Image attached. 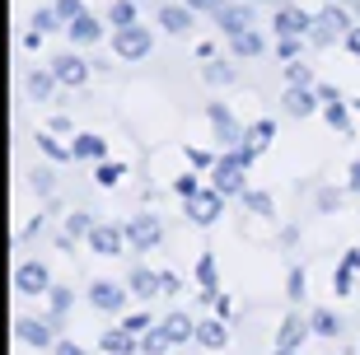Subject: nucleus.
Returning <instances> with one entry per match:
<instances>
[{
	"mask_svg": "<svg viewBox=\"0 0 360 355\" xmlns=\"http://www.w3.org/2000/svg\"><path fill=\"white\" fill-rule=\"evenodd\" d=\"M127 243H131V252H150L164 243V224L160 215H131L127 220Z\"/></svg>",
	"mask_w": 360,
	"mask_h": 355,
	"instance_id": "4",
	"label": "nucleus"
},
{
	"mask_svg": "<svg viewBox=\"0 0 360 355\" xmlns=\"http://www.w3.org/2000/svg\"><path fill=\"white\" fill-rule=\"evenodd\" d=\"M38 150H42L47 159H56V164H66V159H75V150H70V145H61L56 136H47V131L38 136Z\"/></svg>",
	"mask_w": 360,
	"mask_h": 355,
	"instance_id": "30",
	"label": "nucleus"
},
{
	"mask_svg": "<svg viewBox=\"0 0 360 355\" xmlns=\"http://www.w3.org/2000/svg\"><path fill=\"white\" fill-rule=\"evenodd\" d=\"M122 173H127V164H108V159H103V164L94 169V183H98V187H117Z\"/></svg>",
	"mask_w": 360,
	"mask_h": 355,
	"instance_id": "34",
	"label": "nucleus"
},
{
	"mask_svg": "<svg viewBox=\"0 0 360 355\" xmlns=\"http://www.w3.org/2000/svg\"><path fill=\"white\" fill-rule=\"evenodd\" d=\"M89 248L98 252V257H122V252L131 248L127 243V224H108V220H98L89 229Z\"/></svg>",
	"mask_w": 360,
	"mask_h": 355,
	"instance_id": "5",
	"label": "nucleus"
},
{
	"mask_svg": "<svg viewBox=\"0 0 360 355\" xmlns=\"http://www.w3.org/2000/svg\"><path fill=\"white\" fill-rule=\"evenodd\" d=\"M98 346H103V355H112V351H117V355H131V351H141V342H136V337H131L127 328H108L103 337H98Z\"/></svg>",
	"mask_w": 360,
	"mask_h": 355,
	"instance_id": "23",
	"label": "nucleus"
},
{
	"mask_svg": "<svg viewBox=\"0 0 360 355\" xmlns=\"http://www.w3.org/2000/svg\"><path fill=\"white\" fill-rule=\"evenodd\" d=\"M356 276H360V271H351V266L342 262V266L333 271V290H337V295H351V280H356Z\"/></svg>",
	"mask_w": 360,
	"mask_h": 355,
	"instance_id": "40",
	"label": "nucleus"
},
{
	"mask_svg": "<svg viewBox=\"0 0 360 355\" xmlns=\"http://www.w3.org/2000/svg\"><path fill=\"white\" fill-rule=\"evenodd\" d=\"M309 276H304V266H290V276H285V295H290V304H300L309 295Z\"/></svg>",
	"mask_w": 360,
	"mask_h": 355,
	"instance_id": "35",
	"label": "nucleus"
},
{
	"mask_svg": "<svg viewBox=\"0 0 360 355\" xmlns=\"http://www.w3.org/2000/svg\"><path fill=\"white\" fill-rule=\"evenodd\" d=\"M122 328L131 332V337H146V332L155 328V323H150V314H131V318H122Z\"/></svg>",
	"mask_w": 360,
	"mask_h": 355,
	"instance_id": "41",
	"label": "nucleus"
},
{
	"mask_svg": "<svg viewBox=\"0 0 360 355\" xmlns=\"http://www.w3.org/2000/svg\"><path fill=\"white\" fill-rule=\"evenodd\" d=\"M127 290H131L136 299H155V295H164V280H160V271H150V266H136L131 280H127Z\"/></svg>",
	"mask_w": 360,
	"mask_h": 355,
	"instance_id": "18",
	"label": "nucleus"
},
{
	"mask_svg": "<svg viewBox=\"0 0 360 355\" xmlns=\"http://www.w3.org/2000/svg\"><path fill=\"white\" fill-rule=\"evenodd\" d=\"M56 323L52 318H14V337L24 346H38V351H52L56 346Z\"/></svg>",
	"mask_w": 360,
	"mask_h": 355,
	"instance_id": "8",
	"label": "nucleus"
},
{
	"mask_svg": "<svg viewBox=\"0 0 360 355\" xmlns=\"http://www.w3.org/2000/svg\"><path fill=\"white\" fill-rule=\"evenodd\" d=\"M183 5H192V10H206V14H215L225 0H183Z\"/></svg>",
	"mask_w": 360,
	"mask_h": 355,
	"instance_id": "50",
	"label": "nucleus"
},
{
	"mask_svg": "<svg viewBox=\"0 0 360 355\" xmlns=\"http://www.w3.org/2000/svg\"><path fill=\"white\" fill-rule=\"evenodd\" d=\"M229 52H234V56H262V52H267V38H262L257 28H243V33L229 38Z\"/></svg>",
	"mask_w": 360,
	"mask_h": 355,
	"instance_id": "24",
	"label": "nucleus"
},
{
	"mask_svg": "<svg viewBox=\"0 0 360 355\" xmlns=\"http://www.w3.org/2000/svg\"><path fill=\"white\" fill-rule=\"evenodd\" d=\"M112 355H117V351H112Z\"/></svg>",
	"mask_w": 360,
	"mask_h": 355,
	"instance_id": "58",
	"label": "nucleus"
},
{
	"mask_svg": "<svg viewBox=\"0 0 360 355\" xmlns=\"http://www.w3.org/2000/svg\"><path fill=\"white\" fill-rule=\"evenodd\" d=\"M243 206H248V211H253V215H271V211H276V206H271V197H267V192H253V187L243 192Z\"/></svg>",
	"mask_w": 360,
	"mask_h": 355,
	"instance_id": "36",
	"label": "nucleus"
},
{
	"mask_svg": "<svg viewBox=\"0 0 360 355\" xmlns=\"http://www.w3.org/2000/svg\"><path fill=\"white\" fill-rule=\"evenodd\" d=\"M160 328H164V337H169L174 346L197 342V318H192V314H169V318L160 323Z\"/></svg>",
	"mask_w": 360,
	"mask_h": 355,
	"instance_id": "17",
	"label": "nucleus"
},
{
	"mask_svg": "<svg viewBox=\"0 0 360 355\" xmlns=\"http://www.w3.org/2000/svg\"><path fill=\"white\" fill-rule=\"evenodd\" d=\"M342 42H347V52H356V56H360V24L351 28V33H347V38H342Z\"/></svg>",
	"mask_w": 360,
	"mask_h": 355,
	"instance_id": "51",
	"label": "nucleus"
},
{
	"mask_svg": "<svg viewBox=\"0 0 360 355\" xmlns=\"http://www.w3.org/2000/svg\"><path fill=\"white\" fill-rule=\"evenodd\" d=\"M276 355H304V351H281V346H276Z\"/></svg>",
	"mask_w": 360,
	"mask_h": 355,
	"instance_id": "56",
	"label": "nucleus"
},
{
	"mask_svg": "<svg viewBox=\"0 0 360 355\" xmlns=\"http://www.w3.org/2000/svg\"><path fill=\"white\" fill-rule=\"evenodd\" d=\"M323 117H328V127H337L342 136H351V117H347V103H342V98L323 103Z\"/></svg>",
	"mask_w": 360,
	"mask_h": 355,
	"instance_id": "29",
	"label": "nucleus"
},
{
	"mask_svg": "<svg viewBox=\"0 0 360 355\" xmlns=\"http://www.w3.org/2000/svg\"><path fill=\"white\" fill-rule=\"evenodd\" d=\"M127 295H131V290L112 285V280H94V285H89V304L98 309V314H112V318L127 309Z\"/></svg>",
	"mask_w": 360,
	"mask_h": 355,
	"instance_id": "12",
	"label": "nucleus"
},
{
	"mask_svg": "<svg viewBox=\"0 0 360 355\" xmlns=\"http://www.w3.org/2000/svg\"><path fill=\"white\" fill-rule=\"evenodd\" d=\"M89 61H84V56H75V52H66V56H56L52 61V75L61 79V84H70V89H80L84 79H89Z\"/></svg>",
	"mask_w": 360,
	"mask_h": 355,
	"instance_id": "14",
	"label": "nucleus"
},
{
	"mask_svg": "<svg viewBox=\"0 0 360 355\" xmlns=\"http://www.w3.org/2000/svg\"><path fill=\"white\" fill-rule=\"evenodd\" d=\"M215 314H220V318H229V314H234V304H229V295H215Z\"/></svg>",
	"mask_w": 360,
	"mask_h": 355,
	"instance_id": "52",
	"label": "nucleus"
},
{
	"mask_svg": "<svg viewBox=\"0 0 360 355\" xmlns=\"http://www.w3.org/2000/svg\"><path fill=\"white\" fill-rule=\"evenodd\" d=\"M169 337H164V328H150L146 337H141V355H169Z\"/></svg>",
	"mask_w": 360,
	"mask_h": 355,
	"instance_id": "32",
	"label": "nucleus"
},
{
	"mask_svg": "<svg viewBox=\"0 0 360 355\" xmlns=\"http://www.w3.org/2000/svg\"><path fill=\"white\" fill-rule=\"evenodd\" d=\"M347 10H351V14H356V19H360V0H347Z\"/></svg>",
	"mask_w": 360,
	"mask_h": 355,
	"instance_id": "55",
	"label": "nucleus"
},
{
	"mask_svg": "<svg viewBox=\"0 0 360 355\" xmlns=\"http://www.w3.org/2000/svg\"><path fill=\"white\" fill-rule=\"evenodd\" d=\"M70 304H75V295H70L66 285H52V290H47V318H52V323H61V318L70 314Z\"/></svg>",
	"mask_w": 360,
	"mask_h": 355,
	"instance_id": "27",
	"label": "nucleus"
},
{
	"mask_svg": "<svg viewBox=\"0 0 360 355\" xmlns=\"http://www.w3.org/2000/svg\"><path fill=\"white\" fill-rule=\"evenodd\" d=\"M351 28H356V14L347 10V5H328L323 14H314V33H309V42L314 47H328V42H337V38H347Z\"/></svg>",
	"mask_w": 360,
	"mask_h": 355,
	"instance_id": "2",
	"label": "nucleus"
},
{
	"mask_svg": "<svg viewBox=\"0 0 360 355\" xmlns=\"http://www.w3.org/2000/svg\"><path fill=\"white\" fill-rule=\"evenodd\" d=\"M201 75H206V84H234V66H225V61H211Z\"/></svg>",
	"mask_w": 360,
	"mask_h": 355,
	"instance_id": "37",
	"label": "nucleus"
},
{
	"mask_svg": "<svg viewBox=\"0 0 360 355\" xmlns=\"http://www.w3.org/2000/svg\"><path fill=\"white\" fill-rule=\"evenodd\" d=\"M24 84H28V93H33V98H38V103H42V98L52 93V84H61V79H56L52 70H33V75H28Z\"/></svg>",
	"mask_w": 360,
	"mask_h": 355,
	"instance_id": "28",
	"label": "nucleus"
},
{
	"mask_svg": "<svg viewBox=\"0 0 360 355\" xmlns=\"http://www.w3.org/2000/svg\"><path fill=\"white\" fill-rule=\"evenodd\" d=\"M197 346L201 351H225L229 346V318H206V323H197Z\"/></svg>",
	"mask_w": 360,
	"mask_h": 355,
	"instance_id": "15",
	"label": "nucleus"
},
{
	"mask_svg": "<svg viewBox=\"0 0 360 355\" xmlns=\"http://www.w3.org/2000/svg\"><path fill=\"white\" fill-rule=\"evenodd\" d=\"M351 187H356V192H360V159H356V164H351Z\"/></svg>",
	"mask_w": 360,
	"mask_h": 355,
	"instance_id": "54",
	"label": "nucleus"
},
{
	"mask_svg": "<svg viewBox=\"0 0 360 355\" xmlns=\"http://www.w3.org/2000/svg\"><path fill=\"white\" fill-rule=\"evenodd\" d=\"M356 108H360V98H356Z\"/></svg>",
	"mask_w": 360,
	"mask_h": 355,
	"instance_id": "57",
	"label": "nucleus"
},
{
	"mask_svg": "<svg viewBox=\"0 0 360 355\" xmlns=\"http://www.w3.org/2000/svg\"><path fill=\"white\" fill-rule=\"evenodd\" d=\"M215 24H220L225 38H234V33H243V28H253V10L239 5V0H225V5L215 10Z\"/></svg>",
	"mask_w": 360,
	"mask_h": 355,
	"instance_id": "13",
	"label": "nucleus"
},
{
	"mask_svg": "<svg viewBox=\"0 0 360 355\" xmlns=\"http://www.w3.org/2000/svg\"><path fill=\"white\" fill-rule=\"evenodd\" d=\"M309 337H314V328H309V318H300V309H290V314L281 318V328H276V346L281 351H304Z\"/></svg>",
	"mask_w": 360,
	"mask_h": 355,
	"instance_id": "10",
	"label": "nucleus"
},
{
	"mask_svg": "<svg viewBox=\"0 0 360 355\" xmlns=\"http://www.w3.org/2000/svg\"><path fill=\"white\" fill-rule=\"evenodd\" d=\"M160 28L164 33H187L192 28V5H160Z\"/></svg>",
	"mask_w": 360,
	"mask_h": 355,
	"instance_id": "21",
	"label": "nucleus"
},
{
	"mask_svg": "<svg viewBox=\"0 0 360 355\" xmlns=\"http://www.w3.org/2000/svg\"><path fill=\"white\" fill-rule=\"evenodd\" d=\"M300 42H304V38H281L276 56H281V61H295V56H300Z\"/></svg>",
	"mask_w": 360,
	"mask_h": 355,
	"instance_id": "43",
	"label": "nucleus"
},
{
	"mask_svg": "<svg viewBox=\"0 0 360 355\" xmlns=\"http://www.w3.org/2000/svg\"><path fill=\"white\" fill-rule=\"evenodd\" d=\"M56 24H66V19H61V10H56V5H52V10H38V14H33V28H38V33H52Z\"/></svg>",
	"mask_w": 360,
	"mask_h": 355,
	"instance_id": "38",
	"label": "nucleus"
},
{
	"mask_svg": "<svg viewBox=\"0 0 360 355\" xmlns=\"http://www.w3.org/2000/svg\"><path fill=\"white\" fill-rule=\"evenodd\" d=\"M94 224H98V220H89V211H70V215H66V234H70V238H89Z\"/></svg>",
	"mask_w": 360,
	"mask_h": 355,
	"instance_id": "33",
	"label": "nucleus"
},
{
	"mask_svg": "<svg viewBox=\"0 0 360 355\" xmlns=\"http://www.w3.org/2000/svg\"><path fill=\"white\" fill-rule=\"evenodd\" d=\"M333 206H342V192H333V187H323V192H319V211H333Z\"/></svg>",
	"mask_w": 360,
	"mask_h": 355,
	"instance_id": "47",
	"label": "nucleus"
},
{
	"mask_svg": "<svg viewBox=\"0 0 360 355\" xmlns=\"http://www.w3.org/2000/svg\"><path fill=\"white\" fill-rule=\"evenodd\" d=\"M309 328H314V337H323V342H337V337H342V318H337L333 309H314V314H309Z\"/></svg>",
	"mask_w": 360,
	"mask_h": 355,
	"instance_id": "22",
	"label": "nucleus"
},
{
	"mask_svg": "<svg viewBox=\"0 0 360 355\" xmlns=\"http://www.w3.org/2000/svg\"><path fill=\"white\" fill-rule=\"evenodd\" d=\"M66 38H70V42H80V47H89V42L103 38V28H98V19L80 14V19H70V24H66Z\"/></svg>",
	"mask_w": 360,
	"mask_h": 355,
	"instance_id": "25",
	"label": "nucleus"
},
{
	"mask_svg": "<svg viewBox=\"0 0 360 355\" xmlns=\"http://www.w3.org/2000/svg\"><path fill=\"white\" fill-rule=\"evenodd\" d=\"M342 262H347V266H351V271H360V248H351V252H347V257H342Z\"/></svg>",
	"mask_w": 360,
	"mask_h": 355,
	"instance_id": "53",
	"label": "nucleus"
},
{
	"mask_svg": "<svg viewBox=\"0 0 360 355\" xmlns=\"http://www.w3.org/2000/svg\"><path fill=\"white\" fill-rule=\"evenodd\" d=\"M271 136H276V122L271 117H262V122H253V127H248V131H243V150H248V155H262V150H267L271 145Z\"/></svg>",
	"mask_w": 360,
	"mask_h": 355,
	"instance_id": "19",
	"label": "nucleus"
},
{
	"mask_svg": "<svg viewBox=\"0 0 360 355\" xmlns=\"http://www.w3.org/2000/svg\"><path fill=\"white\" fill-rule=\"evenodd\" d=\"M52 355H84V346H80V342H56Z\"/></svg>",
	"mask_w": 360,
	"mask_h": 355,
	"instance_id": "49",
	"label": "nucleus"
},
{
	"mask_svg": "<svg viewBox=\"0 0 360 355\" xmlns=\"http://www.w3.org/2000/svg\"><path fill=\"white\" fill-rule=\"evenodd\" d=\"M248 164H253V155H248L243 145L225 150V155L215 159V169H211V187H215V192H225V197H243V192H248V183H243Z\"/></svg>",
	"mask_w": 360,
	"mask_h": 355,
	"instance_id": "1",
	"label": "nucleus"
},
{
	"mask_svg": "<svg viewBox=\"0 0 360 355\" xmlns=\"http://www.w3.org/2000/svg\"><path fill=\"white\" fill-rule=\"evenodd\" d=\"M187 164H192V169H215V159L206 155V150H187Z\"/></svg>",
	"mask_w": 360,
	"mask_h": 355,
	"instance_id": "46",
	"label": "nucleus"
},
{
	"mask_svg": "<svg viewBox=\"0 0 360 355\" xmlns=\"http://www.w3.org/2000/svg\"><path fill=\"white\" fill-rule=\"evenodd\" d=\"M160 280H164V295H183V276L178 271H160Z\"/></svg>",
	"mask_w": 360,
	"mask_h": 355,
	"instance_id": "45",
	"label": "nucleus"
},
{
	"mask_svg": "<svg viewBox=\"0 0 360 355\" xmlns=\"http://www.w3.org/2000/svg\"><path fill=\"white\" fill-rule=\"evenodd\" d=\"M197 280H201V299L215 304V295H220V276H215V257H211V252H201V262H197Z\"/></svg>",
	"mask_w": 360,
	"mask_h": 355,
	"instance_id": "26",
	"label": "nucleus"
},
{
	"mask_svg": "<svg viewBox=\"0 0 360 355\" xmlns=\"http://www.w3.org/2000/svg\"><path fill=\"white\" fill-rule=\"evenodd\" d=\"M56 10H61V19L70 24V19H80V14H84V0H56Z\"/></svg>",
	"mask_w": 360,
	"mask_h": 355,
	"instance_id": "44",
	"label": "nucleus"
},
{
	"mask_svg": "<svg viewBox=\"0 0 360 355\" xmlns=\"http://www.w3.org/2000/svg\"><path fill=\"white\" fill-rule=\"evenodd\" d=\"M33 187H38L42 197H47V192H52V173H47V169H38V173H33Z\"/></svg>",
	"mask_w": 360,
	"mask_h": 355,
	"instance_id": "48",
	"label": "nucleus"
},
{
	"mask_svg": "<svg viewBox=\"0 0 360 355\" xmlns=\"http://www.w3.org/2000/svg\"><path fill=\"white\" fill-rule=\"evenodd\" d=\"M206 117H211V127H215V141L225 145V150L243 145V131H248V127H239V122H234V112H229L225 103H211V108H206Z\"/></svg>",
	"mask_w": 360,
	"mask_h": 355,
	"instance_id": "11",
	"label": "nucleus"
},
{
	"mask_svg": "<svg viewBox=\"0 0 360 355\" xmlns=\"http://www.w3.org/2000/svg\"><path fill=\"white\" fill-rule=\"evenodd\" d=\"M70 150H75V159H89V164H103V159H108V141H103V136H94V131L75 136Z\"/></svg>",
	"mask_w": 360,
	"mask_h": 355,
	"instance_id": "20",
	"label": "nucleus"
},
{
	"mask_svg": "<svg viewBox=\"0 0 360 355\" xmlns=\"http://www.w3.org/2000/svg\"><path fill=\"white\" fill-rule=\"evenodd\" d=\"M271 28H276V38H309L314 33V14L300 10V5H281Z\"/></svg>",
	"mask_w": 360,
	"mask_h": 355,
	"instance_id": "9",
	"label": "nucleus"
},
{
	"mask_svg": "<svg viewBox=\"0 0 360 355\" xmlns=\"http://www.w3.org/2000/svg\"><path fill=\"white\" fill-rule=\"evenodd\" d=\"M225 201H229L225 192H215V187H201L197 197H187V220L206 229V224H215V220H220V211H225Z\"/></svg>",
	"mask_w": 360,
	"mask_h": 355,
	"instance_id": "6",
	"label": "nucleus"
},
{
	"mask_svg": "<svg viewBox=\"0 0 360 355\" xmlns=\"http://www.w3.org/2000/svg\"><path fill=\"white\" fill-rule=\"evenodd\" d=\"M285 84H304V89H314L319 79H314V70H309V66H295V61H290V66H285Z\"/></svg>",
	"mask_w": 360,
	"mask_h": 355,
	"instance_id": "39",
	"label": "nucleus"
},
{
	"mask_svg": "<svg viewBox=\"0 0 360 355\" xmlns=\"http://www.w3.org/2000/svg\"><path fill=\"white\" fill-rule=\"evenodd\" d=\"M285 112H290V117H314V112H319V84H314V89L285 84Z\"/></svg>",
	"mask_w": 360,
	"mask_h": 355,
	"instance_id": "16",
	"label": "nucleus"
},
{
	"mask_svg": "<svg viewBox=\"0 0 360 355\" xmlns=\"http://www.w3.org/2000/svg\"><path fill=\"white\" fill-rule=\"evenodd\" d=\"M174 192H178V197H197V192H201V183H197V173H183V178H178V183H174Z\"/></svg>",
	"mask_w": 360,
	"mask_h": 355,
	"instance_id": "42",
	"label": "nucleus"
},
{
	"mask_svg": "<svg viewBox=\"0 0 360 355\" xmlns=\"http://www.w3.org/2000/svg\"><path fill=\"white\" fill-rule=\"evenodd\" d=\"M108 24H112V28L136 24V5H131V0H112V5H108Z\"/></svg>",
	"mask_w": 360,
	"mask_h": 355,
	"instance_id": "31",
	"label": "nucleus"
},
{
	"mask_svg": "<svg viewBox=\"0 0 360 355\" xmlns=\"http://www.w3.org/2000/svg\"><path fill=\"white\" fill-rule=\"evenodd\" d=\"M150 47H155L150 28H141V24L112 28V56H122V61H146V56H150Z\"/></svg>",
	"mask_w": 360,
	"mask_h": 355,
	"instance_id": "3",
	"label": "nucleus"
},
{
	"mask_svg": "<svg viewBox=\"0 0 360 355\" xmlns=\"http://www.w3.org/2000/svg\"><path fill=\"white\" fill-rule=\"evenodd\" d=\"M52 290V271L42 262H19L14 266V295H28V299H38Z\"/></svg>",
	"mask_w": 360,
	"mask_h": 355,
	"instance_id": "7",
	"label": "nucleus"
}]
</instances>
